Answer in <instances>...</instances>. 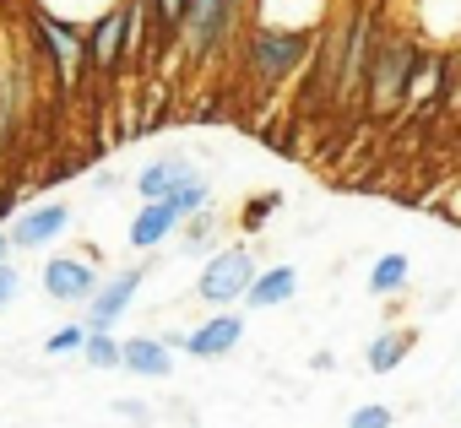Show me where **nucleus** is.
Segmentation results:
<instances>
[{
    "mask_svg": "<svg viewBox=\"0 0 461 428\" xmlns=\"http://www.w3.org/2000/svg\"><path fill=\"white\" fill-rule=\"evenodd\" d=\"M407 277H412V261H407L402 250H391V255H380V261L369 266V293H375V299H396V293L407 288Z\"/></svg>",
    "mask_w": 461,
    "mask_h": 428,
    "instance_id": "17",
    "label": "nucleus"
},
{
    "mask_svg": "<svg viewBox=\"0 0 461 428\" xmlns=\"http://www.w3.org/2000/svg\"><path fill=\"white\" fill-rule=\"evenodd\" d=\"M98 255L93 250H60V255H50L44 261V272H39V282H44V293L55 299V304H87L93 299V288H98Z\"/></svg>",
    "mask_w": 461,
    "mask_h": 428,
    "instance_id": "7",
    "label": "nucleus"
},
{
    "mask_svg": "<svg viewBox=\"0 0 461 428\" xmlns=\"http://www.w3.org/2000/svg\"><path fill=\"white\" fill-rule=\"evenodd\" d=\"M272 211H283V195H277V190H267V195L245 201V211H240V223H245V234L267 228V218H272Z\"/></svg>",
    "mask_w": 461,
    "mask_h": 428,
    "instance_id": "19",
    "label": "nucleus"
},
{
    "mask_svg": "<svg viewBox=\"0 0 461 428\" xmlns=\"http://www.w3.org/2000/svg\"><path fill=\"white\" fill-rule=\"evenodd\" d=\"M407 352H412V325H396V331H380V336L369 342L364 363H369V374H391V369L407 363Z\"/></svg>",
    "mask_w": 461,
    "mask_h": 428,
    "instance_id": "16",
    "label": "nucleus"
},
{
    "mask_svg": "<svg viewBox=\"0 0 461 428\" xmlns=\"http://www.w3.org/2000/svg\"><path fill=\"white\" fill-rule=\"evenodd\" d=\"M310 55H315V33H304V28H267V22H250V28L240 33V66H245V82H250L256 93L283 87Z\"/></svg>",
    "mask_w": 461,
    "mask_h": 428,
    "instance_id": "3",
    "label": "nucleus"
},
{
    "mask_svg": "<svg viewBox=\"0 0 461 428\" xmlns=\"http://www.w3.org/2000/svg\"><path fill=\"white\" fill-rule=\"evenodd\" d=\"M396 423V412L385 406V401H364V406H353V417H348V428H391Z\"/></svg>",
    "mask_w": 461,
    "mask_h": 428,
    "instance_id": "21",
    "label": "nucleus"
},
{
    "mask_svg": "<svg viewBox=\"0 0 461 428\" xmlns=\"http://www.w3.org/2000/svg\"><path fill=\"white\" fill-rule=\"evenodd\" d=\"M190 179H195V163L179 157V152H168V157H152V163L136 174V195H141V201H163V195H174V190L190 184Z\"/></svg>",
    "mask_w": 461,
    "mask_h": 428,
    "instance_id": "12",
    "label": "nucleus"
},
{
    "mask_svg": "<svg viewBox=\"0 0 461 428\" xmlns=\"http://www.w3.org/2000/svg\"><path fill=\"white\" fill-rule=\"evenodd\" d=\"M82 358H87V369H120V336L114 331H87Z\"/></svg>",
    "mask_w": 461,
    "mask_h": 428,
    "instance_id": "18",
    "label": "nucleus"
},
{
    "mask_svg": "<svg viewBox=\"0 0 461 428\" xmlns=\"http://www.w3.org/2000/svg\"><path fill=\"white\" fill-rule=\"evenodd\" d=\"M179 223H185V211L174 206V201H141V211L131 218V228H125V239H131V250H158V245H168L174 234H179Z\"/></svg>",
    "mask_w": 461,
    "mask_h": 428,
    "instance_id": "11",
    "label": "nucleus"
},
{
    "mask_svg": "<svg viewBox=\"0 0 461 428\" xmlns=\"http://www.w3.org/2000/svg\"><path fill=\"white\" fill-rule=\"evenodd\" d=\"M120 369H131L136 379H168L174 347H163L158 336H131V342H120Z\"/></svg>",
    "mask_w": 461,
    "mask_h": 428,
    "instance_id": "13",
    "label": "nucleus"
},
{
    "mask_svg": "<svg viewBox=\"0 0 461 428\" xmlns=\"http://www.w3.org/2000/svg\"><path fill=\"white\" fill-rule=\"evenodd\" d=\"M245 33V0H185L174 55L190 71H212L228 49H240Z\"/></svg>",
    "mask_w": 461,
    "mask_h": 428,
    "instance_id": "1",
    "label": "nucleus"
},
{
    "mask_svg": "<svg viewBox=\"0 0 461 428\" xmlns=\"http://www.w3.org/2000/svg\"><path fill=\"white\" fill-rule=\"evenodd\" d=\"M147 17H152V55H158V66H163V60H174V39H179L185 0H147Z\"/></svg>",
    "mask_w": 461,
    "mask_h": 428,
    "instance_id": "15",
    "label": "nucleus"
},
{
    "mask_svg": "<svg viewBox=\"0 0 461 428\" xmlns=\"http://www.w3.org/2000/svg\"><path fill=\"white\" fill-rule=\"evenodd\" d=\"M294 293H299V266L277 261V266L256 272V282L245 288V304L250 309H277V304H294Z\"/></svg>",
    "mask_w": 461,
    "mask_h": 428,
    "instance_id": "14",
    "label": "nucleus"
},
{
    "mask_svg": "<svg viewBox=\"0 0 461 428\" xmlns=\"http://www.w3.org/2000/svg\"><path fill=\"white\" fill-rule=\"evenodd\" d=\"M418 60H423V44H418L412 33L380 28L375 55H369V76H364V103H369V114H396V109L407 103V82H412Z\"/></svg>",
    "mask_w": 461,
    "mask_h": 428,
    "instance_id": "4",
    "label": "nucleus"
},
{
    "mask_svg": "<svg viewBox=\"0 0 461 428\" xmlns=\"http://www.w3.org/2000/svg\"><path fill=\"white\" fill-rule=\"evenodd\" d=\"M17 293H23V272H17V266L6 261V266H0V309H6V304H12Z\"/></svg>",
    "mask_w": 461,
    "mask_h": 428,
    "instance_id": "22",
    "label": "nucleus"
},
{
    "mask_svg": "<svg viewBox=\"0 0 461 428\" xmlns=\"http://www.w3.org/2000/svg\"><path fill=\"white\" fill-rule=\"evenodd\" d=\"M17 195H23L17 184H0V223H6V218H12V211H17Z\"/></svg>",
    "mask_w": 461,
    "mask_h": 428,
    "instance_id": "23",
    "label": "nucleus"
},
{
    "mask_svg": "<svg viewBox=\"0 0 461 428\" xmlns=\"http://www.w3.org/2000/svg\"><path fill=\"white\" fill-rule=\"evenodd\" d=\"M60 234H71V206H66V201H44V206H28L23 218L6 228L12 250H44V245H55Z\"/></svg>",
    "mask_w": 461,
    "mask_h": 428,
    "instance_id": "9",
    "label": "nucleus"
},
{
    "mask_svg": "<svg viewBox=\"0 0 461 428\" xmlns=\"http://www.w3.org/2000/svg\"><path fill=\"white\" fill-rule=\"evenodd\" d=\"M28 55L55 76L60 93H82L87 87V49H82V28L39 0H28Z\"/></svg>",
    "mask_w": 461,
    "mask_h": 428,
    "instance_id": "2",
    "label": "nucleus"
},
{
    "mask_svg": "<svg viewBox=\"0 0 461 428\" xmlns=\"http://www.w3.org/2000/svg\"><path fill=\"white\" fill-rule=\"evenodd\" d=\"M445 87H450V93H445V103H450V109L461 114V55H456V76H450Z\"/></svg>",
    "mask_w": 461,
    "mask_h": 428,
    "instance_id": "24",
    "label": "nucleus"
},
{
    "mask_svg": "<svg viewBox=\"0 0 461 428\" xmlns=\"http://www.w3.org/2000/svg\"><path fill=\"white\" fill-rule=\"evenodd\" d=\"M82 336H87V325H82V320L60 325V331L44 342V358H71V352H82Z\"/></svg>",
    "mask_w": 461,
    "mask_h": 428,
    "instance_id": "20",
    "label": "nucleus"
},
{
    "mask_svg": "<svg viewBox=\"0 0 461 428\" xmlns=\"http://www.w3.org/2000/svg\"><path fill=\"white\" fill-rule=\"evenodd\" d=\"M82 49H87V82H114L125 71V0L98 12L93 28H82Z\"/></svg>",
    "mask_w": 461,
    "mask_h": 428,
    "instance_id": "6",
    "label": "nucleus"
},
{
    "mask_svg": "<svg viewBox=\"0 0 461 428\" xmlns=\"http://www.w3.org/2000/svg\"><path fill=\"white\" fill-rule=\"evenodd\" d=\"M256 272H261V266H256V255H250L245 245L212 250L206 266H201V277H195V299L212 304V309H228V304L245 299V288L256 282Z\"/></svg>",
    "mask_w": 461,
    "mask_h": 428,
    "instance_id": "5",
    "label": "nucleus"
},
{
    "mask_svg": "<svg viewBox=\"0 0 461 428\" xmlns=\"http://www.w3.org/2000/svg\"><path fill=\"white\" fill-rule=\"evenodd\" d=\"M240 342H245V315H234V309H217L212 320H201L195 331H185V352H190V358H201V363L228 358Z\"/></svg>",
    "mask_w": 461,
    "mask_h": 428,
    "instance_id": "10",
    "label": "nucleus"
},
{
    "mask_svg": "<svg viewBox=\"0 0 461 428\" xmlns=\"http://www.w3.org/2000/svg\"><path fill=\"white\" fill-rule=\"evenodd\" d=\"M141 282H147V266H120V272H109V277H98V288H93V299H87V331H114L120 320H125V309H131V299L141 293Z\"/></svg>",
    "mask_w": 461,
    "mask_h": 428,
    "instance_id": "8",
    "label": "nucleus"
},
{
    "mask_svg": "<svg viewBox=\"0 0 461 428\" xmlns=\"http://www.w3.org/2000/svg\"><path fill=\"white\" fill-rule=\"evenodd\" d=\"M12 261V239H6V228H0V266Z\"/></svg>",
    "mask_w": 461,
    "mask_h": 428,
    "instance_id": "25",
    "label": "nucleus"
}]
</instances>
